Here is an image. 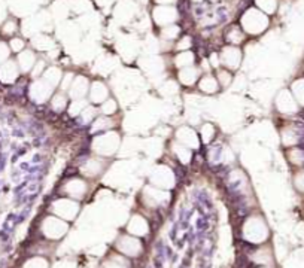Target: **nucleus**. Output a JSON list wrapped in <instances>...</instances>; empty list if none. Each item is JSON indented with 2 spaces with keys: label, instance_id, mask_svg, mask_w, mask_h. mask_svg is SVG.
I'll use <instances>...</instances> for the list:
<instances>
[{
  "label": "nucleus",
  "instance_id": "obj_8",
  "mask_svg": "<svg viewBox=\"0 0 304 268\" xmlns=\"http://www.w3.org/2000/svg\"><path fill=\"white\" fill-rule=\"evenodd\" d=\"M105 168H106V160L96 155V157L87 158V160L81 164L79 171H81L85 177H97L99 174L103 173Z\"/></svg>",
  "mask_w": 304,
  "mask_h": 268
},
{
  "label": "nucleus",
  "instance_id": "obj_16",
  "mask_svg": "<svg viewBox=\"0 0 304 268\" xmlns=\"http://www.w3.org/2000/svg\"><path fill=\"white\" fill-rule=\"evenodd\" d=\"M18 67L20 70L22 72H28V70H33L35 64H36V57L33 54V51H30V49H24L20 52L18 55Z\"/></svg>",
  "mask_w": 304,
  "mask_h": 268
},
{
  "label": "nucleus",
  "instance_id": "obj_15",
  "mask_svg": "<svg viewBox=\"0 0 304 268\" xmlns=\"http://www.w3.org/2000/svg\"><path fill=\"white\" fill-rule=\"evenodd\" d=\"M20 67L12 60H8L2 66H0V79L3 82H14L18 78Z\"/></svg>",
  "mask_w": 304,
  "mask_h": 268
},
{
  "label": "nucleus",
  "instance_id": "obj_21",
  "mask_svg": "<svg viewBox=\"0 0 304 268\" xmlns=\"http://www.w3.org/2000/svg\"><path fill=\"white\" fill-rule=\"evenodd\" d=\"M119 250H123L126 255H137V252L140 250V243L134 238L130 237H123L119 240Z\"/></svg>",
  "mask_w": 304,
  "mask_h": 268
},
{
  "label": "nucleus",
  "instance_id": "obj_34",
  "mask_svg": "<svg viewBox=\"0 0 304 268\" xmlns=\"http://www.w3.org/2000/svg\"><path fill=\"white\" fill-rule=\"evenodd\" d=\"M15 30H17V24H15V22H9V21H8V22L5 24V27H3V32H5V33H9V35L14 33Z\"/></svg>",
  "mask_w": 304,
  "mask_h": 268
},
{
  "label": "nucleus",
  "instance_id": "obj_12",
  "mask_svg": "<svg viewBox=\"0 0 304 268\" xmlns=\"http://www.w3.org/2000/svg\"><path fill=\"white\" fill-rule=\"evenodd\" d=\"M115 127H116V123H115L113 116L100 115L99 118H96L94 121L91 123V133L96 136V134H100V133H105V131H110Z\"/></svg>",
  "mask_w": 304,
  "mask_h": 268
},
{
  "label": "nucleus",
  "instance_id": "obj_33",
  "mask_svg": "<svg viewBox=\"0 0 304 268\" xmlns=\"http://www.w3.org/2000/svg\"><path fill=\"white\" fill-rule=\"evenodd\" d=\"M9 48L14 51V52H21V51H24L22 48H24V41H21L20 38H14L11 42H9Z\"/></svg>",
  "mask_w": 304,
  "mask_h": 268
},
{
  "label": "nucleus",
  "instance_id": "obj_32",
  "mask_svg": "<svg viewBox=\"0 0 304 268\" xmlns=\"http://www.w3.org/2000/svg\"><path fill=\"white\" fill-rule=\"evenodd\" d=\"M8 57H9V46L6 43L0 42V66L5 62H8Z\"/></svg>",
  "mask_w": 304,
  "mask_h": 268
},
{
  "label": "nucleus",
  "instance_id": "obj_11",
  "mask_svg": "<svg viewBox=\"0 0 304 268\" xmlns=\"http://www.w3.org/2000/svg\"><path fill=\"white\" fill-rule=\"evenodd\" d=\"M200 76H201V70L198 67H195V64L184 67V69H179V72H177V81H179L180 85H184V86L197 85Z\"/></svg>",
  "mask_w": 304,
  "mask_h": 268
},
{
  "label": "nucleus",
  "instance_id": "obj_13",
  "mask_svg": "<svg viewBox=\"0 0 304 268\" xmlns=\"http://www.w3.org/2000/svg\"><path fill=\"white\" fill-rule=\"evenodd\" d=\"M87 182L84 179H70L65 184V192L73 198H81L87 192Z\"/></svg>",
  "mask_w": 304,
  "mask_h": 268
},
{
  "label": "nucleus",
  "instance_id": "obj_27",
  "mask_svg": "<svg viewBox=\"0 0 304 268\" xmlns=\"http://www.w3.org/2000/svg\"><path fill=\"white\" fill-rule=\"evenodd\" d=\"M298 142V136H297V133H295V130L294 128H291V127H286V128H283L282 130V143L286 146V147H292V146H295V143Z\"/></svg>",
  "mask_w": 304,
  "mask_h": 268
},
{
  "label": "nucleus",
  "instance_id": "obj_30",
  "mask_svg": "<svg viewBox=\"0 0 304 268\" xmlns=\"http://www.w3.org/2000/svg\"><path fill=\"white\" fill-rule=\"evenodd\" d=\"M134 219H136L137 224L134 225L133 222H130V231L134 232V234H145L146 232V224H145V221L142 218H139V216H134Z\"/></svg>",
  "mask_w": 304,
  "mask_h": 268
},
{
  "label": "nucleus",
  "instance_id": "obj_19",
  "mask_svg": "<svg viewBox=\"0 0 304 268\" xmlns=\"http://www.w3.org/2000/svg\"><path fill=\"white\" fill-rule=\"evenodd\" d=\"M195 64V55L193 51H180L176 52L174 55V66L177 69H184L188 66H194Z\"/></svg>",
  "mask_w": 304,
  "mask_h": 268
},
{
  "label": "nucleus",
  "instance_id": "obj_1",
  "mask_svg": "<svg viewBox=\"0 0 304 268\" xmlns=\"http://www.w3.org/2000/svg\"><path fill=\"white\" fill-rule=\"evenodd\" d=\"M268 24H270L268 15L260 11L258 8L248 9L240 18L241 30L245 32V35H251V36H258L264 33L268 28Z\"/></svg>",
  "mask_w": 304,
  "mask_h": 268
},
{
  "label": "nucleus",
  "instance_id": "obj_17",
  "mask_svg": "<svg viewBox=\"0 0 304 268\" xmlns=\"http://www.w3.org/2000/svg\"><path fill=\"white\" fill-rule=\"evenodd\" d=\"M172 149H173V154H174V157L177 158L179 163H182V164H188V163H191V158H193V149H190V147H187V146H184V144H180V143L176 142V140L172 143Z\"/></svg>",
  "mask_w": 304,
  "mask_h": 268
},
{
  "label": "nucleus",
  "instance_id": "obj_6",
  "mask_svg": "<svg viewBox=\"0 0 304 268\" xmlns=\"http://www.w3.org/2000/svg\"><path fill=\"white\" fill-rule=\"evenodd\" d=\"M88 102L93 106H100L103 102H106L110 97V91L105 82L102 81H93L89 83L88 89Z\"/></svg>",
  "mask_w": 304,
  "mask_h": 268
},
{
  "label": "nucleus",
  "instance_id": "obj_14",
  "mask_svg": "<svg viewBox=\"0 0 304 268\" xmlns=\"http://www.w3.org/2000/svg\"><path fill=\"white\" fill-rule=\"evenodd\" d=\"M69 103H70V99L67 96V93L62 91V89H58L52 94V97L49 99V104H51V109L54 112H63V110H67L69 107Z\"/></svg>",
  "mask_w": 304,
  "mask_h": 268
},
{
  "label": "nucleus",
  "instance_id": "obj_22",
  "mask_svg": "<svg viewBox=\"0 0 304 268\" xmlns=\"http://www.w3.org/2000/svg\"><path fill=\"white\" fill-rule=\"evenodd\" d=\"M198 136H200L201 143H204V144L210 143L212 140L215 139V136H217L215 125L212 124V123H203L201 127H200V130H198Z\"/></svg>",
  "mask_w": 304,
  "mask_h": 268
},
{
  "label": "nucleus",
  "instance_id": "obj_3",
  "mask_svg": "<svg viewBox=\"0 0 304 268\" xmlns=\"http://www.w3.org/2000/svg\"><path fill=\"white\" fill-rule=\"evenodd\" d=\"M218 57H219L221 67H224L230 72L237 70L241 64V51L239 49V46H234V45L224 46L219 51Z\"/></svg>",
  "mask_w": 304,
  "mask_h": 268
},
{
  "label": "nucleus",
  "instance_id": "obj_9",
  "mask_svg": "<svg viewBox=\"0 0 304 268\" xmlns=\"http://www.w3.org/2000/svg\"><path fill=\"white\" fill-rule=\"evenodd\" d=\"M89 81L88 78L85 76H75L70 88H69V91H67V96L70 100H84L87 96H88V89H89Z\"/></svg>",
  "mask_w": 304,
  "mask_h": 268
},
{
  "label": "nucleus",
  "instance_id": "obj_10",
  "mask_svg": "<svg viewBox=\"0 0 304 268\" xmlns=\"http://www.w3.org/2000/svg\"><path fill=\"white\" fill-rule=\"evenodd\" d=\"M195 86H197V89H198L200 93H203L206 96H215V94L219 93V89H221L217 76L212 75V73L201 75Z\"/></svg>",
  "mask_w": 304,
  "mask_h": 268
},
{
  "label": "nucleus",
  "instance_id": "obj_29",
  "mask_svg": "<svg viewBox=\"0 0 304 268\" xmlns=\"http://www.w3.org/2000/svg\"><path fill=\"white\" fill-rule=\"evenodd\" d=\"M161 35H163V39L164 41H176L177 36H179V27L174 25V24L166 25L161 30Z\"/></svg>",
  "mask_w": 304,
  "mask_h": 268
},
{
  "label": "nucleus",
  "instance_id": "obj_24",
  "mask_svg": "<svg viewBox=\"0 0 304 268\" xmlns=\"http://www.w3.org/2000/svg\"><path fill=\"white\" fill-rule=\"evenodd\" d=\"M255 5L260 11L267 15L275 14L278 9V0H255Z\"/></svg>",
  "mask_w": 304,
  "mask_h": 268
},
{
  "label": "nucleus",
  "instance_id": "obj_26",
  "mask_svg": "<svg viewBox=\"0 0 304 268\" xmlns=\"http://www.w3.org/2000/svg\"><path fill=\"white\" fill-rule=\"evenodd\" d=\"M118 112V102L112 97H109L106 102L100 104V113L105 116H115Z\"/></svg>",
  "mask_w": 304,
  "mask_h": 268
},
{
  "label": "nucleus",
  "instance_id": "obj_28",
  "mask_svg": "<svg viewBox=\"0 0 304 268\" xmlns=\"http://www.w3.org/2000/svg\"><path fill=\"white\" fill-rule=\"evenodd\" d=\"M288 161L294 165H301L304 163V152L301 151V149L292 146L289 147V151H288Z\"/></svg>",
  "mask_w": 304,
  "mask_h": 268
},
{
  "label": "nucleus",
  "instance_id": "obj_25",
  "mask_svg": "<svg viewBox=\"0 0 304 268\" xmlns=\"http://www.w3.org/2000/svg\"><path fill=\"white\" fill-rule=\"evenodd\" d=\"M215 76H217V79H218L221 88L230 86L231 82H233V79H234L233 72H230V70H227V69H224V67H219V69L217 70V75H215Z\"/></svg>",
  "mask_w": 304,
  "mask_h": 268
},
{
  "label": "nucleus",
  "instance_id": "obj_4",
  "mask_svg": "<svg viewBox=\"0 0 304 268\" xmlns=\"http://www.w3.org/2000/svg\"><path fill=\"white\" fill-rule=\"evenodd\" d=\"M275 106L278 112L283 115H294L298 112V107H300L291 93V89H282V91H279V94L275 99Z\"/></svg>",
  "mask_w": 304,
  "mask_h": 268
},
{
  "label": "nucleus",
  "instance_id": "obj_5",
  "mask_svg": "<svg viewBox=\"0 0 304 268\" xmlns=\"http://www.w3.org/2000/svg\"><path fill=\"white\" fill-rule=\"evenodd\" d=\"M174 140L179 142L180 144H184V146L193 149V151H194V149H198L200 144H201V140H200L198 133H197L194 128L188 127V125L179 127V128L176 130V133H174Z\"/></svg>",
  "mask_w": 304,
  "mask_h": 268
},
{
  "label": "nucleus",
  "instance_id": "obj_2",
  "mask_svg": "<svg viewBox=\"0 0 304 268\" xmlns=\"http://www.w3.org/2000/svg\"><path fill=\"white\" fill-rule=\"evenodd\" d=\"M119 134L116 131H105L100 134H96L93 137V143H91V149L97 157H102L105 160H109L115 152L118 151L119 146Z\"/></svg>",
  "mask_w": 304,
  "mask_h": 268
},
{
  "label": "nucleus",
  "instance_id": "obj_18",
  "mask_svg": "<svg viewBox=\"0 0 304 268\" xmlns=\"http://www.w3.org/2000/svg\"><path fill=\"white\" fill-rule=\"evenodd\" d=\"M151 184H154L157 186H163V181L166 182H173V173L169 167H157L154 171V176L151 177ZM167 186H170L167 184Z\"/></svg>",
  "mask_w": 304,
  "mask_h": 268
},
{
  "label": "nucleus",
  "instance_id": "obj_7",
  "mask_svg": "<svg viewBox=\"0 0 304 268\" xmlns=\"http://www.w3.org/2000/svg\"><path fill=\"white\" fill-rule=\"evenodd\" d=\"M55 93V86L52 83H49L45 78L38 79L33 85L32 89H30V94L32 97L38 102V103H43L48 99L52 97V94Z\"/></svg>",
  "mask_w": 304,
  "mask_h": 268
},
{
  "label": "nucleus",
  "instance_id": "obj_20",
  "mask_svg": "<svg viewBox=\"0 0 304 268\" xmlns=\"http://www.w3.org/2000/svg\"><path fill=\"white\" fill-rule=\"evenodd\" d=\"M245 32L241 30L240 25H231L228 30H227V33H225V41L230 43V45H240L243 41H245Z\"/></svg>",
  "mask_w": 304,
  "mask_h": 268
},
{
  "label": "nucleus",
  "instance_id": "obj_31",
  "mask_svg": "<svg viewBox=\"0 0 304 268\" xmlns=\"http://www.w3.org/2000/svg\"><path fill=\"white\" fill-rule=\"evenodd\" d=\"M294 184L298 191H304V170L297 171V174L294 177Z\"/></svg>",
  "mask_w": 304,
  "mask_h": 268
},
{
  "label": "nucleus",
  "instance_id": "obj_23",
  "mask_svg": "<svg viewBox=\"0 0 304 268\" xmlns=\"http://www.w3.org/2000/svg\"><path fill=\"white\" fill-rule=\"evenodd\" d=\"M291 93L297 100L298 106L304 107V78H298L291 83Z\"/></svg>",
  "mask_w": 304,
  "mask_h": 268
}]
</instances>
